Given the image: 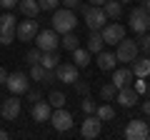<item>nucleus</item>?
I'll return each instance as SVG.
<instances>
[{"label": "nucleus", "mask_w": 150, "mask_h": 140, "mask_svg": "<svg viewBox=\"0 0 150 140\" xmlns=\"http://www.w3.org/2000/svg\"><path fill=\"white\" fill-rule=\"evenodd\" d=\"M50 113H53V105H50L48 100H35L33 103V110H30V115H33V120L35 123H48L50 120Z\"/></svg>", "instance_id": "dca6fc26"}, {"label": "nucleus", "mask_w": 150, "mask_h": 140, "mask_svg": "<svg viewBox=\"0 0 150 140\" xmlns=\"http://www.w3.org/2000/svg\"><path fill=\"white\" fill-rule=\"evenodd\" d=\"M28 85H30V83H28L25 73H20V70H18V73H8L5 88L13 93V95H23V93H28Z\"/></svg>", "instance_id": "9d476101"}, {"label": "nucleus", "mask_w": 150, "mask_h": 140, "mask_svg": "<svg viewBox=\"0 0 150 140\" xmlns=\"http://www.w3.org/2000/svg\"><path fill=\"white\" fill-rule=\"evenodd\" d=\"M103 10H105V15L110 20H120L123 18V3L120 0H105L103 3Z\"/></svg>", "instance_id": "aec40b11"}, {"label": "nucleus", "mask_w": 150, "mask_h": 140, "mask_svg": "<svg viewBox=\"0 0 150 140\" xmlns=\"http://www.w3.org/2000/svg\"><path fill=\"white\" fill-rule=\"evenodd\" d=\"M100 130H103V120L98 118L95 113H93V115H85V120H83V125H80V135H83V138L93 140V138L100 135Z\"/></svg>", "instance_id": "f8f14e48"}, {"label": "nucleus", "mask_w": 150, "mask_h": 140, "mask_svg": "<svg viewBox=\"0 0 150 140\" xmlns=\"http://www.w3.org/2000/svg\"><path fill=\"white\" fill-rule=\"evenodd\" d=\"M140 48H138V40H130V38H123L118 43V50H115V58H118V63H133L135 58H138Z\"/></svg>", "instance_id": "39448f33"}, {"label": "nucleus", "mask_w": 150, "mask_h": 140, "mask_svg": "<svg viewBox=\"0 0 150 140\" xmlns=\"http://www.w3.org/2000/svg\"><path fill=\"white\" fill-rule=\"evenodd\" d=\"M90 60H93V53H90V50H85V48H75V50H73V63L78 65V68H88Z\"/></svg>", "instance_id": "4be33fe9"}, {"label": "nucleus", "mask_w": 150, "mask_h": 140, "mask_svg": "<svg viewBox=\"0 0 150 140\" xmlns=\"http://www.w3.org/2000/svg\"><path fill=\"white\" fill-rule=\"evenodd\" d=\"M133 75L135 78H148L150 75V58L148 55H143V58H135L133 60Z\"/></svg>", "instance_id": "6ab92c4d"}, {"label": "nucleus", "mask_w": 150, "mask_h": 140, "mask_svg": "<svg viewBox=\"0 0 150 140\" xmlns=\"http://www.w3.org/2000/svg\"><path fill=\"white\" fill-rule=\"evenodd\" d=\"M15 15L13 13H5V15H0V45H10L15 40Z\"/></svg>", "instance_id": "0eeeda50"}, {"label": "nucleus", "mask_w": 150, "mask_h": 140, "mask_svg": "<svg viewBox=\"0 0 150 140\" xmlns=\"http://www.w3.org/2000/svg\"><path fill=\"white\" fill-rule=\"evenodd\" d=\"M38 30H40V23H38L35 18H25L23 23L15 25V38L23 40V43H30V40H35Z\"/></svg>", "instance_id": "423d86ee"}, {"label": "nucleus", "mask_w": 150, "mask_h": 140, "mask_svg": "<svg viewBox=\"0 0 150 140\" xmlns=\"http://www.w3.org/2000/svg\"><path fill=\"white\" fill-rule=\"evenodd\" d=\"M80 108H83V113H85V115H93V113H95V108H98V103L93 100L90 95H83V103H80Z\"/></svg>", "instance_id": "c85d7f7f"}, {"label": "nucleus", "mask_w": 150, "mask_h": 140, "mask_svg": "<svg viewBox=\"0 0 150 140\" xmlns=\"http://www.w3.org/2000/svg\"><path fill=\"white\" fill-rule=\"evenodd\" d=\"M143 113H145V118H150V95L145 98V103H143Z\"/></svg>", "instance_id": "ea45409f"}, {"label": "nucleus", "mask_w": 150, "mask_h": 140, "mask_svg": "<svg viewBox=\"0 0 150 140\" xmlns=\"http://www.w3.org/2000/svg\"><path fill=\"white\" fill-rule=\"evenodd\" d=\"M88 3H90V5H103L105 0H88Z\"/></svg>", "instance_id": "79ce46f5"}, {"label": "nucleus", "mask_w": 150, "mask_h": 140, "mask_svg": "<svg viewBox=\"0 0 150 140\" xmlns=\"http://www.w3.org/2000/svg\"><path fill=\"white\" fill-rule=\"evenodd\" d=\"M0 140H8V133H5V130H0Z\"/></svg>", "instance_id": "37998d69"}, {"label": "nucleus", "mask_w": 150, "mask_h": 140, "mask_svg": "<svg viewBox=\"0 0 150 140\" xmlns=\"http://www.w3.org/2000/svg\"><path fill=\"white\" fill-rule=\"evenodd\" d=\"M18 3H20V0H0V8H5V10H13V8H18Z\"/></svg>", "instance_id": "e433bc0d"}, {"label": "nucleus", "mask_w": 150, "mask_h": 140, "mask_svg": "<svg viewBox=\"0 0 150 140\" xmlns=\"http://www.w3.org/2000/svg\"><path fill=\"white\" fill-rule=\"evenodd\" d=\"M78 28V15H75L70 8H55L53 10V30L58 35H65V33H73Z\"/></svg>", "instance_id": "f257e3e1"}, {"label": "nucleus", "mask_w": 150, "mask_h": 140, "mask_svg": "<svg viewBox=\"0 0 150 140\" xmlns=\"http://www.w3.org/2000/svg\"><path fill=\"white\" fill-rule=\"evenodd\" d=\"M115 93H118V88L112 85V83H103V88H100V98H103L105 103L115 100Z\"/></svg>", "instance_id": "bb28decb"}, {"label": "nucleus", "mask_w": 150, "mask_h": 140, "mask_svg": "<svg viewBox=\"0 0 150 140\" xmlns=\"http://www.w3.org/2000/svg\"><path fill=\"white\" fill-rule=\"evenodd\" d=\"M135 93H138V95L148 93V80H145V78H138V80H135Z\"/></svg>", "instance_id": "f704fd0d"}, {"label": "nucleus", "mask_w": 150, "mask_h": 140, "mask_svg": "<svg viewBox=\"0 0 150 140\" xmlns=\"http://www.w3.org/2000/svg\"><path fill=\"white\" fill-rule=\"evenodd\" d=\"M80 10H83V18H85V25L90 28V30H100L103 25L108 23V15H105V10H103V5H80Z\"/></svg>", "instance_id": "f03ea898"}, {"label": "nucleus", "mask_w": 150, "mask_h": 140, "mask_svg": "<svg viewBox=\"0 0 150 140\" xmlns=\"http://www.w3.org/2000/svg\"><path fill=\"white\" fill-rule=\"evenodd\" d=\"M128 25L133 28L135 33H148L150 30V13L145 10V5H138L130 10V18H128Z\"/></svg>", "instance_id": "20e7f679"}, {"label": "nucleus", "mask_w": 150, "mask_h": 140, "mask_svg": "<svg viewBox=\"0 0 150 140\" xmlns=\"http://www.w3.org/2000/svg\"><path fill=\"white\" fill-rule=\"evenodd\" d=\"M73 88H75L78 95H90V83L88 80H80V78H78V80L73 83Z\"/></svg>", "instance_id": "2f4dec72"}, {"label": "nucleus", "mask_w": 150, "mask_h": 140, "mask_svg": "<svg viewBox=\"0 0 150 140\" xmlns=\"http://www.w3.org/2000/svg\"><path fill=\"white\" fill-rule=\"evenodd\" d=\"M48 103L53 105V108H65V103H68V100H65V93H60V90H53V93L48 95Z\"/></svg>", "instance_id": "cd10ccee"}, {"label": "nucleus", "mask_w": 150, "mask_h": 140, "mask_svg": "<svg viewBox=\"0 0 150 140\" xmlns=\"http://www.w3.org/2000/svg\"><path fill=\"white\" fill-rule=\"evenodd\" d=\"M145 10H148V13H150V0H145Z\"/></svg>", "instance_id": "c03bdc74"}, {"label": "nucleus", "mask_w": 150, "mask_h": 140, "mask_svg": "<svg viewBox=\"0 0 150 140\" xmlns=\"http://www.w3.org/2000/svg\"><path fill=\"white\" fill-rule=\"evenodd\" d=\"M18 8H20V13H23L25 18H38V13H40L38 0H20V3H18Z\"/></svg>", "instance_id": "5701e85b"}, {"label": "nucleus", "mask_w": 150, "mask_h": 140, "mask_svg": "<svg viewBox=\"0 0 150 140\" xmlns=\"http://www.w3.org/2000/svg\"><path fill=\"white\" fill-rule=\"evenodd\" d=\"M40 98H43V93L38 90V88H33V90H28V100H30V103H35V100H40Z\"/></svg>", "instance_id": "c9c22d12"}, {"label": "nucleus", "mask_w": 150, "mask_h": 140, "mask_svg": "<svg viewBox=\"0 0 150 140\" xmlns=\"http://www.w3.org/2000/svg\"><path fill=\"white\" fill-rule=\"evenodd\" d=\"M35 48H40L43 53H53V50H60V38L58 33L50 28V30H38L35 35Z\"/></svg>", "instance_id": "7ed1b4c3"}, {"label": "nucleus", "mask_w": 150, "mask_h": 140, "mask_svg": "<svg viewBox=\"0 0 150 140\" xmlns=\"http://www.w3.org/2000/svg\"><path fill=\"white\" fill-rule=\"evenodd\" d=\"M38 5H40V10H45V13H53L55 8L60 5V0H38Z\"/></svg>", "instance_id": "72a5a7b5"}, {"label": "nucleus", "mask_w": 150, "mask_h": 140, "mask_svg": "<svg viewBox=\"0 0 150 140\" xmlns=\"http://www.w3.org/2000/svg\"><path fill=\"white\" fill-rule=\"evenodd\" d=\"M20 108H23V103H20V98H18V95L5 98V100L0 103V115H3L5 120H15L18 115H20Z\"/></svg>", "instance_id": "4468645a"}, {"label": "nucleus", "mask_w": 150, "mask_h": 140, "mask_svg": "<svg viewBox=\"0 0 150 140\" xmlns=\"http://www.w3.org/2000/svg\"><path fill=\"white\" fill-rule=\"evenodd\" d=\"M78 65L75 63H58L55 65V80L58 83H70L73 85L75 80H78Z\"/></svg>", "instance_id": "9b49d317"}, {"label": "nucleus", "mask_w": 150, "mask_h": 140, "mask_svg": "<svg viewBox=\"0 0 150 140\" xmlns=\"http://www.w3.org/2000/svg\"><path fill=\"white\" fill-rule=\"evenodd\" d=\"M58 63H60V53H58V50L40 55V65H43V68H48V70H55V65H58Z\"/></svg>", "instance_id": "a878e982"}, {"label": "nucleus", "mask_w": 150, "mask_h": 140, "mask_svg": "<svg viewBox=\"0 0 150 140\" xmlns=\"http://www.w3.org/2000/svg\"><path fill=\"white\" fill-rule=\"evenodd\" d=\"M40 55H43V50H40V48H30V50L25 53V63H28V65L40 63Z\"/></svg>", "instance_id": "473e14b6"}, {"label": "nucleus", "mask_w": 150, "mask_h": 140, "mask_svg": "<svg viewBox=\"0 0 150 140\" xmlns=\"http://www.w3.org/2000/svg\"><path fill=\"white\" fill-rule=\"evenodd\" d=\"M100 35H103V40H105V45H118L120 40L125 38V28L120 25V23H105V25L100 28Z\"/></svg>", "instance_id": "1a4fd4ad"}, {"label": "nucleus", "mask_w": 150, "mask_h": 140, "mask_svg": "<svg viewBox=\"0 0 150 140\" xmlns=\"http://www.w3.org/2000/svg\"><path fill=\"white\" fill-rule=\"evenodd\" d=\"M120 3H133V0H120Z\"/></svg>", "instance_id": "a18cd8bd"}, {"label": "nucleus", "mask_w": 150, "mask_h": 140, "mask_svg": "<svg viewBox=\"0 0 150 140\" xmlns=\"http://www.w3.org/2000/svg\"><path fill=\"white\" fill-rule=\"evenodd\" d=\"M138 93H135V88H130V85H125V88H118V93H115V103H120L125 110H130V108H135L138 105Z\"/></svg>", "instance_id": "2eb2a0df"}, {"label": "nucleus", "mask_w": 150, "mask_h": 140, "mask_svg": "<svg viewBox=\"0 0 150 140\" xmlns=\"http://www.w3.org/2000/svg\"><path fill=\"white\" fill-rule=\"evenodd\" d=\"M43 83L48 85V83H55V70H48L45 68V75H43Z\"/></svg>", "instance_id": "4c0bfd02"}, {"label": "nucleus", "mask_w": 150, "mask_h": 140, "mask_svg": "<svg viewBox=\"0 0 150 140\" xmlns=\"http://www.w3.org/2000/svg\"><path fill=\"white\" fill-rule=\"evenodd\" d=\"M150 133L148 123L145 120H130L128 125H125V138L128 140H145Z\"/></svg>", "instance_id": "ddd939ff"}, {"label": "nucleus", "mask_w": 150, "mask_h": 140, "mask_svg": "<svg viewBox=\"0 0 150 140\" xmlns=\"http://www.w3.org/2000/svg\"><path fill=\"white\" fill-rule=\"evenodd\" d=\"M148 95H150V83H148Z\"/></svg>", "instance_id": "49530a36"}, {"label": "nucleus", "mask_w": 150, "mask_h": 140, "mask_svg": "<svg viewBox=\"0 0 150 140\" xmlns=\"http://www.w3.org/2000/svg\"><path fill=\"white\" fill-rule=\"evenodd\" d=\"M98 68L103 70V73H110L112 68H115V63H118V58H115V53H108V50H100L98 53Z\"/></svg>", "instance_id": "a211bd4d"}, {"label": "nucleus", "mask_w": 150, "mask_h": 140, "mask_svg": "<svg viewBox=\"0 0 150 140\" xmlns=\"http://www.w3.org/2000/svg\"><path fill=\"white\" fill-rule=\"evenodd\" d=\"M43 75H45V68H43L40 63H33V65H30V78H33L35 83H43Z\"/></svg>", "instance_id": "7c9ffc66"}, {"label": "nucleus", "mask_w": 150, "mask_h": 140, "mask_svg": "<svg viewBox=\"0 0 150 140\" xmlns=\"http://www.w3.org/2000/svg\"><path fill=\"white\" fill-rule=\"evenodd\" d=\"M110 73H112V85H115V88H125V85H130V83H133V70H130V68H112L110 70Z\"/></svg>", "instance_id": "f3484780"}, {"label": "nucleus", "mask_w": 150, "mask_h": 140, "mask_svg": "<svg viewBox=\"0 0 150 140\" xmlns=\"http://www.w3.org/2000/svg\"><path fill=\"white\" fill-rule=\"evenodd\" d=\"M148 138H150V133H148Z\"/></svg>", "instance_id": "de8ad7c7"}, {"label": "nucleus", "mask_w": 150, "mask_h": 140, "mask_svg": "<svg viewBox=\"0 0 150 140\" xmlns=\"http://www.w3.org/2000/svg\"><path fill=\"white\" fill-rule=\"evenodd\" d=\"M60 3H63V8H70V10L80 8V0H60Z\"/></svg>", "instance_id": "58836bf2"}, {"label": "nucleus", "mask_w": 150, "mask_h": 140, "mask_svg": "<svg viewBox=\"0 0 150 140\" xmlns=\"http://www.w3.org/2000/svg\"><path fill=\"white\" fill-rule=\"evenodd\" d=\"M95 115L103 120V123H108V120H112V118H115V108H112L110 103H105V100H103V105H98V108H95Z\"/></svg>", "instance_id": "b1692460"}, {"label": "nucleus", "mask_w": 150, "mask_h": 140, "mask_svg": "<svg viewBox=\"0 0 150 140\" xmlns=\"http://www.w3.org/2000/svg\"><path fill=\"white\" fill-rule=\"evenodd\" d=\"M5 80H8V70L0 65V85H5Z\"/></svg>", "instance_id": "a19ab883"}, {"label": "nucleus", "mask_w": 150, "mask_h": 140, "mask_svg": "<svg viewBox=\"0 0 150 140\" xmlns=\"http://www.w3.org/2000/svg\"><path fill=\"white\" fill-rule=\"evenodd\" d=\"M48 123L53 125L58 133H70V128H73V115H70L65 108H53Z\"/></svg>", "instance_id": "6e6552de"}, {"label": "nucleus", "mask_w": 150, "mask_h": 140, "mask_svg": "<svg viewBox=\"0 0 150 140\" xmlns=\"http://www.w3.org/2000/svg\"><path fill=\"white\" fill-rule=\"evenodd\" d=\"M80 40H78V35H75V33H65L63 38H60V48L63 50H68V53H73L75 48H80Z\"/></svg>", "instance_id": "393cba45"}, {"label": "nucleus", "mask_w": 150, "mask_h": 140, "mask_svg": "<svg viewBox=\"0 0 150 140\" xmlns=\"http://www.w3.org/2000/svg\"><path fill=\"white\" fill-rule=\"evenodd\" d=\"M103 48H105V40H103L100 30H90V38H88V43H85V50H90L93 55H98Z\"/></svg>", "instance_id": "412c9836"}, {"label": "nucleus", "mask_w": 150, "mask_h": 140, "mask_svg": "<svg viewBox=\"0 0 150 140\" xmlns=\"http://www.w3.org/2000/svg\"><path fill=\"white\" fill-rule=\"evenodd\" d=\"M138 48L145 55H150V33H138Z\"/></svg>", "instance_id": "c756f323"}]
</instances>
